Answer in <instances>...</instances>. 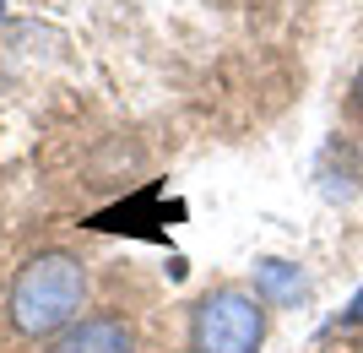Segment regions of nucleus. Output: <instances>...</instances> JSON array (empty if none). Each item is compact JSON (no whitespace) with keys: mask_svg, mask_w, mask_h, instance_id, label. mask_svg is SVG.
<instances>
[{"mask_svg":"<svg viewBox=\"0 0 363 353\" xmlns=\"http://www.w3.org/2000/svg\"><path fill=\"white\" fill-rule=\"evenodd\" d=\"M82 299H87L82 261L65 250H44V256H28L16 266L6 310H11V326L22 337H55L71 321H82Z\"/></svg>","mask_w":363,"mask_h":353,"instance_id":"nucleus-1","label":"nucleus"},{"mask_svg":"<svg viewBox=\"0 0 363 353\" xmlns=\"http://www.w3.org/2000/svg\"><path fill=\"white\" fill-rule=\"evenodd\" d=\"M266 342V305L244 288L206 293L190 315V353H260Z\"/></svg>","mask_w":363,"mask_h":353,"instance_id":"nucleus-2","label":"nucleus"},{"mask_svg":"<svg viewBox=\"0 0 363 353\" xmlns=\"http://www.w3.org/2000/svg\"><path fill=\"white\" fill-rule=\"evenodd\" d=\"M49 353H136V337L130 326L114 321V315H82L65 332H55Z\"/></svg>","mask_w":363,"mask_h":353,"instance_id":"nucleus-3","label":"nucleus"},{"mask_svg":"<svg viewBox=\"0 0 363 353\" xmlns=\"http://www.w3.org/2000/svg\"><path fill=\"white\" fill-rule=\"evenodd\" d=\"M255 283H260V299H272V305H293L303 293V272L293 261H260Z\"/></svg>","mask_w":363,"mask_h":353,"instance_id":"nucleus-4","label":"nucleus"},{"mask_svg":"<svg viewBox=\"0 0 363 353\" xmlns=\"http://www.w3.org/2000/svg\"><path fill=\"white\" fill-rule=\"evenodd\" d=\"M358 321H363V288H358V293H352V305H347V310H342V315H336V321H331V326H358Z\"/></svg>","mask_w":363,"mask_h":353,"instance_id":"nucleus-5","label":"nucleus"},{"mask_svg":"<svg viewBox=\"0 0 363 353\" xmlns=\"http://www.w3.org/2000/svg\"><path fill=\"white\" fill-rule=\"evenodd\" d=\"M352 98H358V104H363V71H358V82H352Z\"/></svg>","mask_w":363,"mask_h":353,"instance_id":"nucleus-6","label":"nucleus"}]
</instances>
